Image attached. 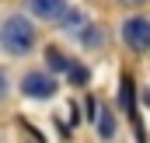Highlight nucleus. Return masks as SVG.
<instances>
[{
  "instance_id": "20e7f679",
  "label": "nucleus",
  "mask_w": 150,
  "mask_h": 143,
  "mask_svg": "<svg viewBox=\"0 0 150 143\" xmlns=\"http://www.w3.org/2000/svg\"><path fill=\"white\" fill-rule=\"evenodd\" d=\"M28 7H32V14L49 18V21L67 18V0H28Z\"/></svg>"
},
{
  "instance_id": "423d86ee",
  "label": "nucleus",
  "mask_w": 150,
  "mask_h": 143,
  "mask_svg": "<svg viewBox=\"0 0 150 143\" xmlns=\"http://www.w3.org/2000/svg\"><path fill=\"white\" fill-rule=\"evenodd\" d=\"M126 4H147V0H126Z\"/></svg>"
},
{
  "instance_id": "f257e3e1",
  "label": "nucleus",
  "mask_w": 150,
  "mask_h": 143,
  "mask_svg": "<svg viewBox=\"0 0 150 143\" xmlns=\"http://www.w3.org/2000/svg\"><path fill=\"white\" fill-rule=\"evenodd\" d=\"M0 38H4V49L7 52H14V56H21V52H28L32 49V42H35V28L28 25V18H7L4 21V32H0Z\"/></svg>"
},
{
  "instance_id": "7ed1b4c3",
  "label": "nucleus",
  "mask_w": 150,
  "mask_h": 143,
  "mask_svg": "<svg viewBox=\"0 0 150 143\" xmlns=\"http://www.w3.org/2000/svg\"><path fill=\"white\" fill-rule=\"evenodd\" d=\"M21 91L32 94V98H49V94L56 91V84H52L45 73H28V77L21 80Z\"/></svg>"
},
{
  "instance_id": "39448f33",
  "label": "nucleus",
  "mask_w": 150,
  "mask_h": 143,
  "mask_svg": "<svg viewBox=\"0 0 150 143\" xmlns=\"http://www.w3.org/2000/svg\"><path fill=\"white\" fill-rule=\"evenodd\" d=\"M45 63H49L52 70H59V73H67V70H70V59H67L59 49H49V52H45Z\"/></svg>"
},
{
  "instance_id": "f03ea898",
  "label": "nucleus",
  "mask_w": 150,
  "mask_h": 143,
  "mask_svg": "<svg viewBox=\"0 0 150 143\" xmlns=\"http://www.w3.org/2000/svg\"><path fill=\"white\" fill-rule=\"evenodd\" d=\"M122 38L133 52H147L150 49V21L147 18H129L122 25Z\"/></svg>"
},
{
  "instance_id": "0eeeda50",
  "label": "nucleus",
  "mask_w": 150,
  "mask_h": 143,
  "mask_svg": "<svg viewBox=\"0 0 150 143\" xmlns=\"http://www.w3.org/2000/svg\"><path fill=\"white\" fill-rule=\"evenodd\" d=\"M147 101H150V94H147Z\"/></svg>"
}]
</instances>
